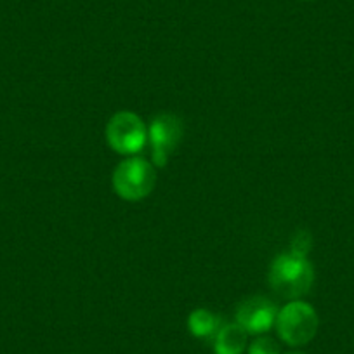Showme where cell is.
I'll list each match as a JSON object with an SVG mask.
<instances>
[{"label": "cell", "instance_id": "obj_4", "mask_svg": "<svg viewBox=\"0 0 354 354\" xmlns=\"http://www.w3.org/2000/svg\"><path fill=\"white\" fill-rule=\"evenodd\" d=\"M106 141L120 155L136 156L148 142V127L139 115L118 111L108 120Z\"/></svg>", "mask_w": 354, "mask_h": 354}, {"label": "cell", "instance_id": "obj_11", "mask_svg": "<svg viewBox=\"0 0 354 354\" xmlns=\"http://www.w3.org/2000/svg\"><path fill=\"white\" fill-rule=\"evenodd\" d=\"M287 354H306V353H302V351H290V353Z\"/></svg>", "mask_w": 354, "mask_h": 354}, {"label": "cell", "instance_id": "obj_1", "mask_svg": "<svg viewBox=\"0 0 354 354\" xmlns=\"http://www.w3.org/2000/svg\"><path fill=\"white\" fill-rule=\"evenodd\" d=\"M315 271L308 257L285 252L274 257L270 268V285L280 297L299 301L313 287Z\"/></svg>", "mask_w": 354, "mask_h": 354}, {"label": "cell", "instance_id": "obj_3", "mask_svg": "<svg viewBox=\"0 0 354 354\" xmlns=\"http://www.w3.org/2000/svg\"><path fill=\"white\" fill-rule=\"evenodd\" d=\"M318 315L308 302L292 301L278 311L277 332L285 344L292 347L306 346L318 332Z\"/></svg>", "mask_w": 354, "mask_h": 354}, {"label": "cell", "instance_id": "obj_9", "mask_svg": "<svg viewBox=\"0 0 354 354\" xmlns=\"http://www.w3.org/2000/svg\"><path fill=\"white\" fill-rule=\"evenodd\" d=\"M248 354H280V346L271 337H259L250 344Z\"/></svg>", "mask_w": 354, "mask_h": 354}, {"label": "cell", "instance_id": "obj_8", "mask_svg": "<svg viewBox=\"0 0 354 354\" xmlns=\"http://www.w3.org/2000/svg\"><path fill=\"white\" fill-rule=\"evenodd\" d=\"M223 325L221 316L214 315L209 309H195L188 316V330L196 339H212Z\"/></svg>", "mask_w": 354, "mask_h": 354}, {"label": "cell", "instance_id": "obj_7", "mask_svg": "<svg viewBox=\"0 0 354 354\" xmlns=\"http://www.w3.org/2000/svg\"><path fill=\"white\" fill-rule=\"evenodd\" d=\"M248 333L238 323H224L214 337V354H243Z\"/></svg>", "mask_w": 354, "mask_h": 354}, {"label": "cell", "instance_id": "obj_6", "mask_svg": "<svg viewBox=\"0 0 354 354\" xmlns=\"http://www.w3.org/2000/svg\"><path fill=\"white\" fill-rule=\"evenodd\" d=\"M277 316L278 308L271 299L255 295L241 302L236 311V323L248 335H261L273 328Z\"/></svg>", "mask_w": 354, "mask_h": 354}, {"label": "cell", "instance_id": "obj_10", "mask_svg": "<svg viewBox=\"0 0 354 354\" xmlns=\"http://www.w3.org/2000/svg\"><path fill=\"white\" fill-rule=\"evenodd\" d=\"M309 248H311V234L308 231H299L292 240L290 252L295 255H301V257H308Z\"/></svg>", "mask_w": 354, "mask_h": 354}, {"label": "cell", "instance_id": "obj_12", "mask_svg": "<svg viewBox=\"0 0 354 354\" xmlns=\"http://www.w3.org/2000/svg\"><path fill=\"white\" fill-rule=\"evenodd\" d=\"M304 2H311V0H304Z\"/></svg>", "mask_w": 354, "mask_h": 354}, {"label": "cell", "instance_id": "obj_2", "mask_svg": "<svg viewBox=\"0 0 354 354\" xmlns=\"http://www.w3.org/2000/svg\"><path fill=\"white\" fill-rule=\"evenodd\" d=\"M156 185L155 167L141 156H131L118 163L113 172V188L120 198L139 202L151 195Z\"/></svg>", "mask_w": 354, "mask_h": 354}, {"label": "cell", "instance_id": "obj_5", "mask_svg": "<svg viewBox=\"0 0 354 354\" xmlns=\"http://www.w3.org/2000/svg\"><path fill=\"white\" fill-rule=\"evenodd\" d=\"M185 127L177 115H156L148 129V141L151 145V160L156 167H165L172 153L181 142Z\"/></svg>", "mask_w": 354, "mask_h": 354}]
</instances>
